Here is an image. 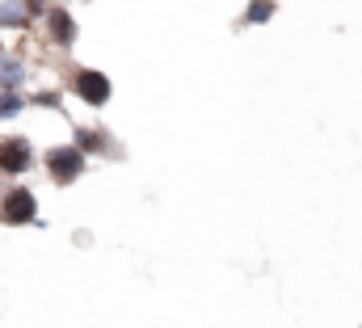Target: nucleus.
<instances>
[{
    "label": "nucleus",
    "instance_id": "1",
    "mask_svg": "<svg viewBox=\"0 0 362 328\" xmlns=\"http://www.w3.org/2000/svg\"><path fill=\"white\" fill-rule=\"evenodd\" d=\"M85 164H89V156H85L76 144H55V148H47V156H42V168H47V177H51L55 185L81 181V177H85Z\"/></svg>",
    "mask_w": 362,
    "mask_h": 328
},
{
    "label": "nucleus",
    "instance_id": "2",
    "mask_svg": "<svg viewBox=\"0 0 362 328\" xmlns=\"http://www.w3.org/2000/svg\"><path fill=\"white\" fill-rule=\"evenodd\" d=\"M0 223H8V228L38 223V194L30 185H8L0 194Z\"/></svg>",
    "mask_w": 362,
    "mask_h": 328
},
{
    "label": "nucleus",
    "instance_id": "3",
    "mask_svg": "<svg viewBox=\"0 0 362 328\" xmlns=\"http://www.w3.org/2000/svg\"><path fill=\"white\" fill-rule=\"evenodd\" d=\"M68 88H72L89 110H101V105L114 97L110 76H105V72H97V68H76V72H72V81H68Z\"/></svg>",
    "mask_w": 362,
    "mask_h": 328
},
{
    "label": "nucleus",
    "instance_id": "4",
    "mask_svg": "<svg viewBox=\"0 0 362 328\" xmlns=\"http://www.w3.org/2000/svg\"><path fill=\"white\" fill-rule=\"evenodd\" d=\"M34 144L25 135H4L0 139V177H25L34 168Z\"/></svg>",
    "mask_w": 362,
    "mask_h": 328
},
{
    "label": "nucleus",
    "instance_id": "5",
    "mask_svg": "<svg viewBox=\"0 0 362 328\" xmlns=\"http://www.w3.org/2000/svg\"><path fill=\"white\" fill-rule=\"evenodd\" d=\"M42 21H47V38H51L59 51H72V47H76V34H81V25H76L72 8H64V4H51Z\"/></svg>",
    "mask_w": 362,
    "mask_h": 328
},
{
    "label": "nucleus",
    "instance_id": "6",
    "mask_svg": "<svg viewBox=\"0 0 362 328\" xmlns=\"http://www.w3.org/2000/svg\"><path fill=\"white\" fill-rule=\"evenodd\" d=\"M25 81H30L25 59H21V55H13V51H0V93H21Z\"/></svg>",
    "mask_w": 362,
    "mask_h": 328
},
{
    "label": "nucleus",
    "instance_id": "7",
    "mask_svg": "<svg viewBox=\"0 0 362 328\" xmlns=\"http://www.w3.org/2000/svg\"><path fill=\"white\" fill-rule=\"evenodd\" d=\"M85 156H101V152H110V135L101 131V127H76V139H72Z\"/></svg>",
    "mask_w": 362,
    "mask_h": 328
},
{
    "label": "nucleus",
    "instance_id": "8",
    "mask_svg": "<svg viewBox=\"0 0 362 328\" xmlns=\"http://www.w3.org/2000/svg\"><path fill=\"white\" fill-rule=\"evenodd\" d=\"M0 30H30V13L21 0H0Z\"/></svg>",
    "mask_w": 362,
    "mask_h": 328
},
{
    "label": "nucleus",
    "instance_id": "9",
    "mask_svg": "<svg viewBox=\"0 0 362 328\" xmlns=\"http://www.w3.org/2000/svg\"><path fill=\"white\" fill-rule=\"evenodd\" d=\"M274 13H278V0H249L245 21H249V25H262V21H270Z\"/></svg>",
    "mask_w": 362,
    "mask_h": 328
},
{
    "label": "nucleus",
    "instance_id": "10",
    "mask_svg": "<svg viewBox=\"0 0 362 328\" xmlns=\"http://www.w3.org/2000/svg\"><path fill=\"white\" fill-rule=\"evenodd\" d=\"M25 93H0V122H8V118H17V114H25Z\"/></svg>",
    "mask_w": 362,
    "mask_h": 328
},
{
    "label": "nucleus",
    "instance_id": "11",
    "mask_svg": "<svg viewBox=\"0 0 362 328\" xmlns=\"http://www.w3.org/2000/svg\"><path fill=\"white\" fill-rule=\"evenodd\" d=\"M21 4H25V13H30V21H34V17H47V8H51L47 0H21Z\"/></svg>",
    "mask_w": 362,
    "mask_h": 328
},
{
    "label": "nucleus",
    "instance_id": "12",
    "mask_svg": "<svg viewBox=\"0 0 362 328\" xmlns=\"http://www.w3.org/2000/svg\"><path fill=\"white\" fill-rule=\"evenodd\" d=\"M30 105H59V93H34Z\"/></svg>",
    "mask_w": 362,
    "mask_h": 328
}]
</instances>
